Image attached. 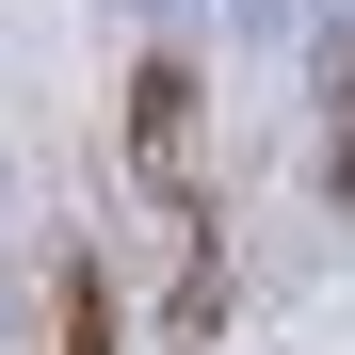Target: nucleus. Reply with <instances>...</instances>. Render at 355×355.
<instances>
[{
	"mask_svg": "<svg viewBox=\"0 0 355 355\" xmlns=\"http://www.w3.org/2000/svg\"><path fill=\"white\" fill-rule=\"evenodd\" d=\"M130 178H146V210H178V226L210 210V81L178 65V49H146V81H130Z\"/></svg>",
	"mask_w": 355,
	"mask_h": 355,
	"instance_id": "nucleus-1",
	"label": "nucleus"
},
{
	"mask_svg": "<svg viewBox=\"0 0 355 355\" xmlns=\"http://www.w3.org/2000/svg\"><path fill=\"white\" fill-rule=\"evenodd\" d=\"M49 355H113V291H97V259L49 275Z\"/></svg>",
	"mask_w": 355,
	"mask_h": 355,
	"instance_id": "nucleus-2",
	"label": "nucleus"
}]
</instances>
